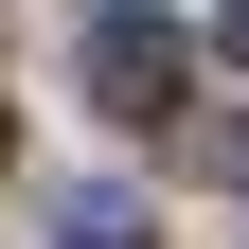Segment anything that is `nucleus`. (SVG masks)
<instances>
[{"label":"nucleus","mask_w":249,"mask_h":249,"mask_svg":"<svg viewBox=\"0 0 249 249\" xmlns=\"http://www.w3.org/2000/svg\"><path fill=\"white\" fill-rule=\"evenodd\" d=\"M89 107H124V124L178 107V18L160 0H107V18H89Z\"/></svg>","instance_id":"nucleus-1"},{"label":"nucleus","mask_w":249,"mask_h":249,"mask_svg":"<svg viewBox=\"0 0 249 249\" xmlns=\"http://www.w3.org/2000/svg\"><path fill=\"white\" fill-rule=\"evenodd\" d=\"M53 249H160V231H142V196L89 178V196H53Z\"/></svg>","instance_id":"nucleus-2"},{"label":"nucleus","mask_w":249,"mask_h":249,"mask_svg":"<svg viewBox=\"0 0 249 249\" xmlns=\"http://www.w3.org/2000/svg\"><path fill=\"white\" fill-rule=\"evenodd\" d=\"M231 71H249V0H231Z\"/></svg>","instance_id":"nucleus-3"}]
</instances>
